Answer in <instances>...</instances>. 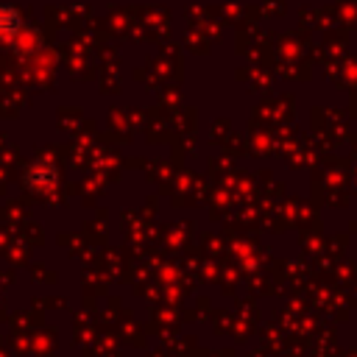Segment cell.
<instances>
[{
    "instance_id": "cell-1",
    "label": "cell",
    "mask_w": 357,
    "mask_h": 357,
    "mask_svg": "<svg viewBox=\"0 0 357 357\" xmlns=\"http://www.w3.org/2000/svg\"><path fill=\"white\" fill-rule=\"evenodd\" d=\"M22 28V17L17 8L11 6H0V39L3 42H11Z\"/></svg>"
}]
</instances>
